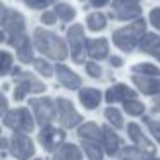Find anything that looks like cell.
Segmentation results:
<instances>
[{
  "label": "cell",
  "mask_w": 160,
  "mask_h": 160,
  "mask_svg": "<svg viewBox=\"0 0 160 160\" xmlns=\"http://www.w3.org/2000/svg\"><path fill=\"white\" fill-rule=\"evenodd\" d=\"M33 47L42 55L48 57L52 60H66L69 57V48L64 38H60L57 33L48 31L43 28H36L33 31Z\"/></svg>",
  "instance_id": "6da1fadb"
},
{
  "label": "cell",
  "mask_w": 160,
  "mask_h": 160,
  "mask_svg": "<svg viewBox=\"0 0 160 160\" xmlns=\"http://www.w3.org/2000/svg\"><path fill=\"white\" fill-rule=\"evenodd\" d=\"M145 35H146V22L143 19H138V21L124 26V28L115 29L114 35H112V40H114V45L117 48L124 50V52H132L141 43Z\"/></svg>",
  "instance_id": "7a4b0ae2"
},
{
  "label": "cell",
  "mask_w": 160,
  "mask_h": 160,
  "mask_svg": "<svg viewBox=\"0 0 160 160\" xmlns=\"http://www.w3.org/2000/svg\"><path fill=\"white\" fill-rule=\"evenodd\" d=\"M11 72L16 81V88H14V93H12L16 102H22L29 93L40 95L47 90L45 83L42 79H38L35 74L28 72V71H22L21 67H12Z\"/></svg>",
  "instance_id": "3957f363"
},
{
  "label": "cell",
  "mask_w": 160,
  "mask_h": 160,
  "mask_svg": "<svg viewBox=\"0 0 160 160\" xmlns=\"http://www.w3.org/2000/svg\"><path fill=\"white\" fill-rule=\"evenodd\" d=\"M4 126L12 129L14 132L29 134V132L35 131L36 122L33 114L29 112V108L18 107V108H12V110H7V114L4 115Z\"/></svg>",
  "instance_id": "277c9868"
},
{
  "label": "cell",
  "mask_w": 160,
  "mask_h": 160,
  "mask_svg": "<svg viewBox=\"0 0 160 160\" xmlns=\"http://www.w3.org/2000/svg\"><path fill=\"white\" fill-rule=\"evenodd\" d=\"M29 108L35 117V122L43 128V126L52 124L57 117V108H55V100L50 97H40V98H29Z\"/></svg>",
  "instance_id": "5b68a950"
},
{
  "label": "cell",
  "mask_w": 160,
  "mask_h": 160,
  "mask_svg": "<svg viewBox=\"0 0 160 160\" xmlns=\"http://www.w3.org/2000/svg\"><path fill=\"white\" fill-rule=\"evenodd\" d=\"M67 43H69L71 59L76 64H84L86 60V38L81 24H72L67 29Z\"/></svg>",
  "instance_id": "8992f818"
},
{
  "label": "cell",
  "mask_w": 160,
  "mask_h": 160,
  "mask_svg": "<svg viewBox=\"0 0 160 160\" xmlns=\"http://www.w3.org/2000/svg\"><path fill=\"white\" fill-rule=\"evenodd\" d=\"M55 108H57V119H59L60 126L64 129H72L78 124H81V121H83V117L76 110L74 103L64 97H59L55 100Z\"/></svg>",
  "instance_id": "52a82bcc"
},
{
  "label": "cell",
  "mask_w": 160,
  "mask_h": 160,
  "mask_svg": "<svg viewBox=\"0 0 160 160\" xmlns=\"http://www.w3.org/2000/svg\"><path fill=\"white\" fill-rule=\"evenodd\" d=\"M9 152L14 158L18 160H29L35 155L36 148L33 139L29 138V134L24 132H14L9 139Z\"/></svg>",
  "instance_id": "ba28073f"
},
{
  "label": "cell",
  "mask_w": 160,
  "mask_h": 160,
  "mask_svg": "<svg viewBox=\"0 0 160 160\" xmlns=\"http://www.w3.org/2000/svg\"><path fill=\"white\" fill-rule=\"evenodd\" d=\"M66 139V132L64 129H59V128H53L52 124L48 126H43L38 132V143L43 146V150L48 153H53L60 145L64 143Z\"/></svg>",
  "instance_id": "9c48e42d"
},
{
  "label": "cell",
  "mask_w": 160,
  "mask_h": 160,
  "mask_svg": "<svg viewBox=\"0 0 160 160\" xmlns=\"http://www.w3.org/2000/svg\"><path fill=\"white\" fill-rule=\"evenodd\" d=\"M7 43L12 48H16L18 59L22 64L33 62V59H35V47H33V42L29 40V36L26 33L18 35V36H7Z\"/></svg>",
  "instance_id": "30bf717a"
},
{
  "label": "cell",
  "mask_w": 160,
  "mask_h": 160,
  "mask_svg": "<svg viewBox=\"0 0 160 160\" xmlns=\"http://www.w3.org/2000/svg\"><path fill=\"white\" fill-rule=\"evenodd\" d=\"M2 29L5 31L7 36H18L22 35L26 29V21H24V16L21 12L14 11V9H7L5 12V18L2 21Z\"/></svg>",
  "instance_id": "8fae6325"
},
{
  "label": "cell",
  "mask_w": 160,
  "mask_h": 160,
  "mask_svg": "<svg viewBox=\"0 0 160 160\" xmlns=\"http://www.w3.org/2000/svg\"><path fill=\"white\" fill-rule=\"evenodd\" d=\"M128 134H129V138H131V141L136 145V148H139L143 153H146L148 157L155 155V150H157L155 145H153V143L143 134V131L139 129V126L136 124V122L128 124Z\"/></svg>",
  "instance_id": "7c38bea8"
},
{
  "label": "cell",
  "mask_w": 160,
  "mask_h": 160,
  "mask_svg": "<svg viewBox=\"0 0 160 160\" xmlns=\"http://www.w3.org/2000/svg\"><path fill=\"white\" fill-rule=\"evenodd\" d=\"M112 9L114 14L119 21H131V19L138 18L141 14L138 2H122V0H114L112 2Z\"/></svg>",
  "instance_id": "4fadbf2b"
},
{
  "label": "cell",
  "mask_w": 160,
  "mask_h": 160,
  "mask_svg": "<svg viewBox=\"0 0 160 160\" xmlns=\"http://www.w3.org/2000/svg\"><path fill=\"white\" fill-rule=\"evenodd\" d=\"M53 72H55L57 79H59V83L62 84L64 88H67V90H79L81 88V78L78 76L74 71H71L67 66H64V64H57L55 67H53Z\"/></svg>",
  "instance_id": "5bb4252c"
},
{
  "label": "cell",
  "mask_w": 160,
  "mask_h": 160,
  "mask_svg": "<svg viewBox=\"0 0 160 160\" xmlns=\"http://www.w3.org/2000/svg\"><path fill=\"white\" fill-rule=\"evenodd\" d=\"M100 145H102V148H103V152L107 153V155L114 157V155H117V153H119L122 141H121L119 134L114 131V129H110L108 126H103V128H102Z\"/></svg>",
  "instance_id": "9a60e30c"
},
{
  "label": "cell",
  "mask_w": 160,
  "mask_h": 160,
  "mask_svg": "<svg viewBox=\"0 0 160 160\" xmlns=\"http://www.w3.org/2000/svg\"><path fill=\"white\" fill-rule=\"evenodd\" d=\"M105 100H107V103H115V102L124 103V102H129V100H136V91H132L126 84H114L107 90Z\"/></svg>",
  "instance_id": "2e32d148"
},
{
  "label": "cell",
  "mask_w": 160,
  "mask_h": 160,
  "mask_svg": "<svg viewBox=\"0 0 160 160\" xmlns=\"http://www.w3.org/2000/svg\"><path fill=\"white\" fill-rule=\"evenodd\" d=\"M86 55L93 60H103L108 57V42L105 38L86 40Z\"/></svg>",
  "instance_id": "e0dca14e"
},
{
  "label": "cell",
  "mask_w": 160,
  "mask_h": 160,
  "mask_svg": "<svg viewBox=\"0 0 160 160\" xmlns=\"http://www.w3.org/2000/svg\"><path fill=\"white\" fill-rule=\"evenodd\" d=\"M81 158H83V152L74 143H62L52 155V160H81Z\"/></svg>",
  "instance_id": "ac0fdd59"
},
{
  "label": "cell",
  "mask_w": 160,
  "mask_h": 160,
  "mask_svg": "<svg viewBox=\"0 0 160 160\" xmlns=\"http://www.w3.org/2000/svg\"><path fill=\"white\" fill-rule=\"evenodd\" d=\"M132 83L138 86V90L141 91L143 95H155V93H160V81L155 79V78H148V76H139V74H134V76H132Z\"/></svg>",
  "instance_id": "d6986e66"
},
{
  "label": "cell",
  "mask_w": 160,
  "mask_h": 160,
  "mask_svg": "<svg viewBox=\"0 0 160 160\" xmlns=\"http://www.w3.org/2000/svg\"><path fill=\"white\" fill-rule=\"evenodd\" d=\"M79 102L83 103L84 108L88 110H93L100 105L102 102V91L97 88H83L79 91Z\"/></svg>",
  "instance_id": "ffe728a7"
},
{
  "label": "cell",
  "mask_w": 160,
  "mask_h": 160,
  "mask_svg": "<svg viewBox=\"0 0 160 160\" xmlns=\"http://www.w3.org/2000/svg\"><path fill=\"white\" fill-rule=\"evenodd\" d=\"M139 48H141V52L150 53L157 60H160V36L153 35V33H146L139 43Z\"/></svg>",
  "instance_id": "44dd1931"
},
{
  "label": "cell",
  "mask_w": 160,
  "mask_h": 160,
  "mask_svg": "<svg viewBox=\"0 0 160 160\" xmlns=\"http://www.w3.org/2000/svg\"><path fill=\"white\" fill-rule=\"evenodd\" d=\"M78 136L81 141H98L102 139V128L95 122H84L78 128Z\"/></svg>",
  "instance_id": "7402d4cb"
},
{
  "label": "cell",
  "mask_w": 160,
  "mask_h": 160,
  "mask_svg": "<svg viewBox=\"0 0 160 160\" xmlns=\"http://www.w3.org/2000/svg\"><path fill=\"white\" fill-rule=\"evenodd\" d=\"M119 160H148L150 157L136 146H122L119 150Z\"/></svg>",
  "instance_id": "603a6c76"
},
{
  "label": "cell",
  "mask_w": 160,
  "mask_h": 160,
  "mask_svg": "<svg viewBox=\"0 0 160 160\" xmlns=\"http://www.w3.org/2000/svg\"><path fill=\"white\" fill-rule=\"evenodd\" d=\"M86 26L90 31H102L107 26V16L102 14V12H91L86 18Z\"/></svg>",
  "instance_id": "cb8c5ba5"
},
{
  "label": "cell",
  "mask_w": 160,
  "mask_h": 160,
  "mask_svg": "<svg viewBox=\"0 0 160 160\" xmlns=\"http://www.w3.org/2000/svg\"><path fill=\"white\" fill-rule=\"evenodd\" d=\"M53 12H55L57 19H60V21H64V22H71L76 18V9L69 4H64V2H57Z\"/></svg>",
  "instance_id": "d4e9b609"
},
{
  "label": "cell",
  "mask_w": 160,
  "mask_h": 160,
  "mask_svg": "<svg viewBox=\"0 0 160 160\" xmlns=\"http://www.w3.org/2000/svg\"><path fill=\"white\" fill-rule=\"evenodd\" d=\"M84 153L90 160H102L103 158V148L98 141H81Z\"/></svg>",
  "instance_id": "484cf974"
},
{
  "label": "cell",
  "mask_w": 160,
  "mask_h": 160,
  "mask_svg": "<svg viewBox=\"0 0 160 160\" xmlns=\"http://www.w3.org/2000/svg\"><path fill=\"white\" fill-rule=\"evenodd\" d=\"M12 67H14V57L7 50H0V78H5L11 74Z\"/></svg>",
  "instance_id": "4316f807"
},
{
  "label": "cell",
  "mask_w": 160,
  "mask_h": 160,
  "mask_svg": "<svg viewBox=\"0 0 160 160\" xmlns=\"http://www.w3.org/2000/svg\"><path fill=\"white\" fill-rule=\"evenodd\" d=\"M33 67L36 69V72L42 74L43 78H52L53 76V67L48 60H45L43 57H35L33 59Z\"/></svg>",
  "instance_id": "83f0119b"
},
{
  "label": "cell",
  "mask_w": 160,
  "mask_h": 160,
  "mask_svg": "<svg viewBox=\"0 0 160 160\" xmlns=\"http://www.w3.org/2000/svg\"><path fill=\"white\" fill-rule=\"evenodd\" d=\"M132 72L134 74H139V76H148V78H157L160 76V69L153 64H148V62H141V64H136L132 67Z\"/></svg>",
  "instance_id": "f1b7e54d"
},
{
  "label": "cell",
  "mask_w": 160,
  "mask_h": 160,
  "mask_svg": "<svg viewBox=\"0 0 160 160\" xmlns=\"http://www.w3.org/2000/svg\"><path fill=\"white\" fill-rule=\"evenodd\" d=\"M105 119H107L108 122H110L114 128L121 129L124 128V119H122V114L119 112V108H114V107H107L105 108Z\"/></svg>",
  "instance_id": "f546056e"
},
{
  "label": "cell",
  "mask_w": 160,
  "mask_h": 160,
  "mask_svg": "<svg viewBox=\"0 0 160 160\" xmlns=\"http://www.w3.org/2000/svg\"><path fill=\"white\" fill-rule=\"evenodd\" d=\"M24 5H28L33 11H43V9L50 7V5L57 4V0H21Z\"/></svg>",
  "instance_id": "4dcf8cb0"
},
{
  "label": "cell",
  "mask_w": 160,
  "mask_h": 160,
  "mask_svg": "<svg viewBox=\"0 0 160 160\" xmlns=\"http://www.w3.org/2000/svg\"><path fill=\"white\" fill-rule=\"evenodd\" d=\"M124 110L129 115H141L145 112V105L138 100H129V102H124Z\"/></svg>",
  "instance_id": "1f68e13d"
},
{
  "label": "cell",
  "mask_w": 160,
  "mask_h": 160,
  "mask_svg": "<svg viewBox=\"0 0 160 160\" xmlns=\"http://www.w3.org/2000/svg\"><path fill=\"white\" fill-rule=\"evenodd\" d=\"M145 122H146V126H148L150 132L153 134V138L160 143V122H155L153 119H150V117H145Z\"/></svg>",
  "instance_id": "d6a6232c"
},
{
  "label": "cell",
  "mask_w": 160,
  "mask_h": 160,
  "mask_svg": "<svg viewBox=\"0 0 160 160\" xmlns=\"http://www.w3.org/2000/svg\"><path fill=\"white\" fill-rule=\"evenodd\" d=\"M40 21L45 26H53V24H57V16L53 11H45L42 14V18H40Z\"/></svg>",
  "instance_id": "836d02e7"
},
{
  "label": "cell",
  "mask_w": 160,
  "mask_h": 160,
  "mask_svg": "<svg viewBox=\"0 0 160 160\" xmlns=\"http://www.w3.org/2000/svg\"><path fill=\"white\" fill-rule=\"evenodd\" d=\"M86 72L90 74L91 78L98 79V78H102V67L98 66L97 62H86Z\"/></svg>",
  "instance_id": "e575fe53"
},
{
  "label": "cell",
  "mask_w": 160,
  "mask_h": 160,
  "mask_svg": "<svg viewBox=\"0 0 160 160\" xmlns=\"http://www.w3.org/2000/svg\"><path fill=\"white\" fill-rule=\"evenodd\" d=\"M150 22L153 24V28L160 31V7H155L150 12Z\"/></svg>",
  "instance_id": "d590c367"
},
{
  "label": "cell",
  "mask_w": 160,
  "mask_h": 160,
  "mask_svg": "<svg viewBox=\"0 0 160 160\" xmlns=\"http://www.w3.org/2000/svg\"><path fill=\"white\" fill-rule=\"evenodd\" d=\"M7 110H9V102L5 98V95L0 91V117H4L7 114Z\"/></svg>",
  "instance_id": "8d00e7d4"
},
{
  "label": "cell",
  "mask_w": 160,
  "mask_h": 160,
  "mask_svg": "<svg viewBox=\"0 0 160 160\" xmlns=\"http://www.w3.org/2000/svg\"><path fill=\"white\" fill-rule=\"evenodd\" d=\"M110 66L112 67H121L122 66V59L121 57H110Z\"/></svg>",
  "instance_id": "74e56055"
},
{
  "label": "cell",
  "mask_w": 160,
  "mask_h": 160,
  "mask_svg": "<svg viewBox=\"0 0 160 160\" xmlns=\"http://www.w3.org/2000/svg\"><path fill=\"white\" fill-rule=\"evenodd\" d=\"M153 112H160V93L153 98Z\"/></svg>",
  "instance_id": "f35d334b"
},
{
  "label": "cell",
  "mask_w": 160,
  "mask_h": 160,
  "mask_svg": "<svg viewBox=\"0 0 160 160\" xmlns=\"http://www.w3.org/2000/svg\"><path fill=\"white\" fill-rule=\"evenodd\" d=\"M90 4L93 7H103V5L108 4V0H90Z\"/></svg>",
  "instance_id": "ab89813d"
},
{
  "label": "cell",
  "mask_w": 160,
  "mask_h": 160,
  "mask_svg": "<svg viewBox=\"0 0 160 160\" xmlns=\"http://www.w3.org/2000/svg\"><path fill=\"white\" fill-rule=\"evenodd\" d=\"M0 148H2V150H9V139L4 138V136H0Z\"/></svg>",
  "instance_id": "60d3db41"
},
{
  "label": "cell",
  "mask_w": 160,
  "mask_h": 160,
  "mask_svg": "<svg viewBox=\"0 0 160 160\" xmlns=\"http://www.w3.org/2000/svg\"><path fill=\"white\" fill-rule=\"evenodd\" d=\"M5 12H7V9H5V5L0 2V26H2V21H4V18H5Z\"/></svg>",
  "instance_id": "b9f144b4"
},
{
  "label": "cell",
  "mask_w": 160,
  "mask_h": 160,
  "mask_svg": "<svg viewBox=\"0 0 160 160\" xmlns=\"http://www.w3.org/2000/svg\"><path fill=\"white\" fill-rule=\"evenodd\" d=\"M4 42H7V35H5L4 29H0V43H4Z\"/></svg>",
  "instance_id": "7bdbcfd3"
},
{
  "label": "cell",
  "mask_w": 160,
  "mask_h": 160,
  "mask_svg": "<svg viewBox=\"0 0 160 160\" xmlns=\"http://www.w3.org/2000/svg\"><path fill=\"white\" fill-rule=\"evenodd\" d=\"M122 2H139V0H122Z\"/></svg>",
  "instance_id": "ee69618b"
},
{
  "label": "cell",
  "mask_w": 160,
  "mask_h": 160,
  "mask_svg": "<svg viewBox=\"0 0 160 160\" xmlns=\"http://www.w3.org/2000/svg\"><path fill=\"white\" fill-rule=\"evenodd\" d=\"M148 160H160V158H155V157H150Z\"/></svg>",
  "instance_id": "f6af8a7d"
},
{
  "label": "cell",
  "mask_w": 160,
  "mask_h": 160,
  "mask_svg": "<svg viewBox=\"0 0 160 160\" xmlns=\"http://www.w3.org/2000/svg\"><path fill=\"white\" fill-rule=\"evenodd\" d=\"M0 136H2V128H0Z\"/></svg>",
  "instance_id": "bcb514c9"
},
{
  "label": "cell",
  "mask_w": 160,
  "mask_h": 160,
  "mask_svg": "<svg viewBox=\"0 0 160 160\" xmlns=\"http://www.w3.org/2000/svg\"><path fill=\"white\" fill-rule=\"evenodd\" d=\"M35 160H43V158H35Z\"/></svg>",
  "instance_id": "7dc6e473"
},
{
  "label": "cell",
  "mask_w": 160,
  "mask_h": 160,
  "mask_svg": "<svg viewBox=\"0 0 160 160\" xmlns=\"http://www.w3.org/2000/svg\"><path fill=\"white\" fill-rule=\"evenodd\" d=\"M0 160H2V158H0Z\"/></svg>",
  "instance_id": "c3c4849f"
}]
</instances>
